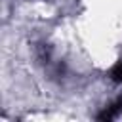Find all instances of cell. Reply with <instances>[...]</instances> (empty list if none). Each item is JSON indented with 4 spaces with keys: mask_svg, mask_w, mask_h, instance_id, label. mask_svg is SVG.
Wrapping results in <instances>:
<instances>
[{
    "mask_svg": "<svg viewBox=\"0 0 122 122\" xmlns=\"http://www.w3.org/2000/svg\"><path fill=\"white\" fill-rule=\"evenodd\" d=\"M120 112H122V97H118L114 103H111L109 107H105V111L99 112L97 118H99V120H112V118H116Z\"/></svg>",
    "mask_w": 122,
    "mask_h": 122,
    "instance_id": "1",
    "label": "cell"
},
{
    "mask_svg": "<svg viewBox=\"0 0 122 122\" xmlns=\"http://www.w3.org/2000/svg\"><path fill=\"white\" fill-rule=\"evenodd\" d=\"M111 78L114 80V82H122V61H118L112 69H111Z\"/></svg>",
    "mask_w": 122,
    "mask_h": 122,
    "instance_id": "2",
    "label": "cell"
}]
</instances>
